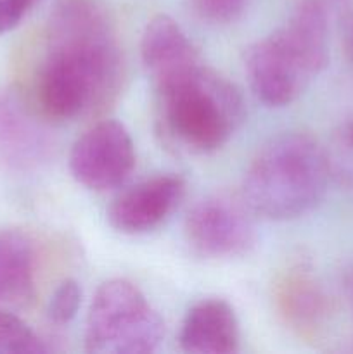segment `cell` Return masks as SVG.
<instances>
[{"label": "cell", "mask_w": 353, "mask_h": 354, "mask_svg": "<svg viewBox=\"0 0 353 354\" xmlns=\"http://www.w3.org/2000/svg\"><path fill=\"white\" fill-rule=\"evenodd\" d=\"M123 78L121 50L99 0H55L37 75L40 109L61 121L100 113L116 100Z\"/></svg>", "instance_id": "6da1fadb"}, {"label": "cell", "mask_w": 353, "mask_h": 354, "mask_svg": "<svg viewBox=\"0 0 353 354\" xmlns=\"http://www.w3.org/2000/svg\"><path fill=\"white\" fill-rule=\"evenodd\" d=\"M329 3L300 0L289 19L244 50L255 95L272 107L289 106L329 62Z\"/></svg>", "instance_id": "7a4b0ae2"}, {"label": "cell", "mask_w": 353, "mask_h": 354, "mask_svg": "<svg viewBox=\"0 0 353 354\" xmlns=\"http://www.w3.org/2000/svg\"><path fill=\"white\" fill-rule=\"evenodd\" d=\"M325 147L307 133L277 135L253 158L241 197L253 214L286 221L320 204L331 178Z\"/></svg>", "instance_id": "3957f363"}, {"label": "cell", "mask_w": 353, "mask_h": 354, "mask_svg": "<svg viewBox=\"0 0 353 354\" xmlns=\"http://www.w3.org/2000/svg\"><path fill=\"white\" fill-rule=\"evenodd\" d=\"M158 123L170 142L190 152L218 151L246 116L242 93L203 62L156 83Z\"/></svg>", "instance_id": "277c9868"}, {"label": "cell", "mask_w": 353, "mask_h": 354, "mask_svg": "<svg viewBox=\"0 0 353 354\" xmlns=\"http://www.w3.org/2000/svg\"><path fill=\"white\" fill-rule=\"evenodd\" d=\"M163 337L165 322L137 286L113 279L97 289L87 317V353L149 354Z\"/></svg>", "instance_id": "5b68a950"}, {"label": "cell", "mask_w": 353, "mask_h": 354, "mask_svg": "<svg viewBox=\"0 0 353 354\" xmlns=\"http://www.w3.org/2000/svg\"><path fill=\"white\" fill-rule=\"evenodd\" d=\"M251 209L241 196L218 192L197 201L185 218V237L196 254L210 259L239 258L255 248Z\"/></svg>", "instance_id": "8992f818"}, {"label": "cell", "mask_w": 353, "mask_h": 354, "mask_svg": "<svg viewBox=\"0 0 353 354\" xmlns=\"http://www.w3.org/2000/svg\"><path fill=\"white\" fill-rule=\"evenodd\" d=\"M135 166V147L120 121L102 120L76 138L69 152V171L83 187L97 192L116 189Z\"/></svg>", "instance_id": "52a82bcc"}, {"label": "cell", "mask_w": 353, "mask_h": 354, "mask_svg": "<svg viewBox=\"0 0 353 354\" xmlns=\"http://www.w3.org/2000/svg\"><path fill=\"white\" fill-rule=\"evenodd\" d=\"M185 182L176 175H158L121 192L107 211L111 227L135 235L154 230L182 203Z\"/></svg>", "instance_id": "ba28073f"}, {"label": "cell", "mask_w": 353, "mask_h": 354, "mask_svg": "<svg viewBox=\"0 0 353 354\" xmlns=\"http://www.w3.org/2000/svg\"><path fill=\"white\" fill-rule=\"evenodd\" d=\"M180 348L189 354H234L239 351V322L224 299H203L187 311L180 328Z\"/></svg>", "instance_id": "9c48e42d"}, {"label": "cell", "mask_w": 353, "mask_h": 354, "mask_svg": "<svg viewBox=\"0 0 353 354\" xmlns=\"http://www.w3.org/2000/svg\"><path fill=\"white\" fill-rule=\"evenodd\" d=\"M141 57L154 85L201 62L197 48L189 37L166 14H158L145 24L141 38Z\"/></svg>", "instance_id": "30bf717a"}, {"label": "cell", "mask_w": 353, "mask_h": 354, "mask_svg": "<svg viewBox=\"0 0 353 354\" xmlns=\"http://www.w3.org/2000/svg\"><path fill=\"white\" fill-rule=\"evenodd\" d=\"M37 254L30 239L16 230L0 232V306H24L35 296Z\"/></svg>", "instance_id": "8fae6325"}, {"label": "cell", "mask_w": 353, "mask_h": 354, "mask_svg": "<svg viewBox=\"0 0 353 354\" xmlns=\"http://www.w3.org/2000/svg\"><path fill=\"white\" fill-rule=\"evenodd\" d=\"M275 301L289 328L307 335L317 330L325 317V297L303 268L287 270L275 287Z\"/></svg>", "instance_id": "7c38bea8"}, {"label": "cell", "mask_w": 353, "mask_h": 354, "mask_svg": "<svg viewBox=\"0 0 353 354\" xmlns=\"http://www.w3.org/2000/svg\"><path fill=\"white\" fill-rule=\"evenodd\" d=\"M40 151L38 131L7 102L0 100V159L9 165H26Z\"/></svg>", "instance_id": "4fadbf2b"}, {"label": "cell", "mask_w": 353, "mask_h": 354, "mask_svg": "<svg viewBox=\"0 0 353 354\" xmlns=\"http://www.w3.org/2000/svg\"><path fill=\"white\" fill-rule=\"evenodd\" d=\"M47 346L10 311L0 310V354H44Z\"/></svg>", "instance_id": "5bb4252c"}, {"label": "cell", "mask_w": 353, "mask_h": 354, "mask_svg": "<svg viewBox=\"0 0 353 354\" xmlns=\"http://www.w3.org/2000/svg\"><path fill=\"white\" fill-rule=\"evenodd\" d=\"M331 175L353 190V120H348L332 135L327 149Z\"/></svg>", "instance_id": "9a60e30c"}, {"label": "cell", "mask_w": 353, "mask_h": 354, "mask_svg": "<svg viewBox=\"0 0 353 354\" xmlns=\"http://www.w3.org/2000/svg\"><path fill=\"white\" fill-rule=\"evenodd\" d=\"M80 304H82V287L76 280H64L59 283L48 301V320L55 325H68L78 313Z\"/></svg>", "instance_id": "2e32d148"}, {"label": "cell", "mask_w": 353, "mask_h": 354, "mask_svg": "<svg viewBox=\"0 0 353 354\" xmlns=\"http://www.w3.org/2000/svg\"><path fill=\"white\" fill-rule=\"evenodd\" d=\"M199 19L211 24H230L246 12L249 0H189Z\"/></svg>", "instance_id": "e0dca14e"}, {"label": "cell", "mask_w": 353, "mask_h": 354, "mask_svg": "<svg viewBox=\"0 0 353 354\" xmlns=\"http://www.w3.org/2000/svg\"><path fill=\"white\" fill-rule=\"evenodd\" d=\"M38 0H0V35L14 30Z\"/></svg>", "instance_id": "ac0fdd59"}, {"label": "cell", "mask_w": 353, "mask_h": 354, "mask_svg": "<svg viewBox=\"0 0 353 354\" xmlns=\"http://www.w3.org/2000/svg\"><path fill=\"white\" fill-rule=\"evenodd\" d=\"M345 44H346V50H348L350 57L353 59V16H352V19H350L348 28H346Z\"/></svg>", "instance_id": "d6986e66"}, {"label": "cell", "mask_w": 353, "mask_h": 354, "mask_svg": "<svg viewBox=\"0 0 353 354\" xmlns=\"http://www.w3.org/2000/svg\"><path fill=\"white\" fill-rule=\"evenodd\" d=\"M345 287H346V294H348V297H350V303H352V306H353V270L352 272H348V275H346Z\"/></svg>", "instance_id": "ffe728a7"}, {"label": "cell", "mask_w": 353, "mask_h": 354, "mask_svg": "<svg viewBox=\"0 0 353 354\" xmlns=\"http://www.w3.org/2000/svg\"><path fill=\"white\" fill-rule=\"evenodd\" d=\"M325 2H327L329 6H334V3H339V2H343V0H325Z\"/></svg>", "instance_id": "44dd1931"}]
</instances>
